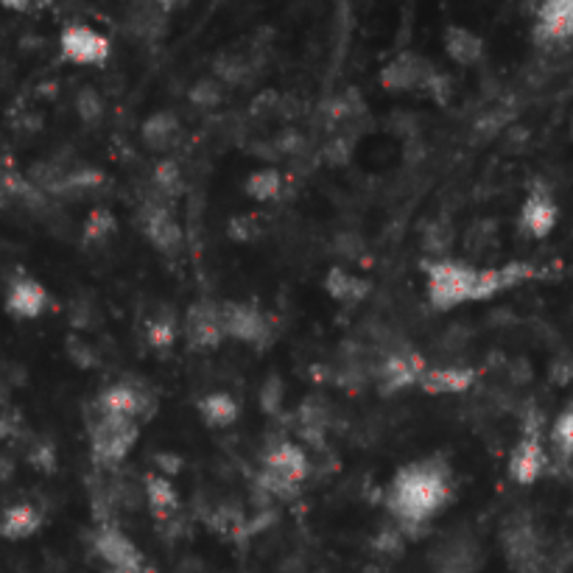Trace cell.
I'll return each instance as SVG.
<instances>
[{
	"mask_svg": "<svg viewBox=\"0 0 573 573\" xmlns=\"http://www.w3.org/2000/svg\"><path fill=\"white\" fill-rule=\"evenodd\" d=\"M258 224H255V219L252 216H238V219L230 221V238H235V241H252L255 235H258Z\"/></svg>",
	"mask_w": 573,
	"mask_h": 573,
	"instance_id": "cell-38",
	"label": "cell"
},
{
	"mask_svg": "<svg viewBox=\"0 0 573 573\" xmlns=\"http://www.w3.org/2000/svg\"><path fill=\"white\" fill-rule=\"evenodd\" d=\"M297 425L305 442H311L314 448L325 445V434H328V409L319 400H305L297 411Z\"/></svg>",
	"mask_w": 573,
	"mask_h": 573,
	"instance_id": "cell-26",
	"label": "cell"
},
{
	"mask_svg": "<svg viewBox=\"0 0 573 573\" xmlns=\"http://www.w3.org/2000/svg\"><path fill=\"white\" fill-rule=\"evenodd\" d=\"M221 325H224V336H227V339L241 344H252V347L266 344L269 342V336H272L269 316L263 314L258 305H252V302H221Z\"/></svg>",
	"mask_w": 573,
	"mask_h": 573,
	"instance_id": "cell-10",
	"label": "cell"
},
{
	"mask_svg": "<svg viewBox=\"0 0 573 573\" xmlns=\"http://www.w3.org/2000/svg\"><path fill=\"white\" fill-rule=\"evenodd\" d=\"M437 73V68L414 51H400L395 54L378 73V82L386 93H414L425 90L428 79Z\"/></svg>",
	"mask_w": 573,
	"mask_h": 573,
	"instance_id": "cell-11",
	"label": "cell"
},
{
	"mask_svg": "<svg viewBox=\"0 0 573 573\" xmlns=\"http://www.w3.org/2000/svg\"><path fill=\"white\" fill-rule=\"evenodd\" d=\"M151 185L160 199H179L185 193V174L179 168L177 160H160L154 165V174H151Z\"/></svg>",
	"mask_w": 573,
	"mask_h": 573,
	"instance_id": "cell-27",
	"label": "cell"
},
{
	"mask_svg": "<svg viewBox=\"0 0 573 573\" xmlns=\"http://www.w3.org/2000/svg\"><path fill=\"white\" fill-rule=\"evenodd\" d=\"M283 188H286V179H283V174H280L274 165H266V168L252 171L244 182V193L252 202H258V205H272V202H277V199L283 196Z\"/></svg>",
	"mask_w": 573,
	"mask_h": 573,
	"instance_id": "cell-25",
	"label": "cell"
},
{
	"mask_svg": "<svg viewBox=\"0 0 573 573\" xmlns=\"http://www.w3.org/2000/svg\"><path fill=\"white\" fill-rule=\"evenodd\" d=\"M534 274L529 263L473 266L456 258H428L423 263L425 297L434 311H453L467 302H484L526 283Z\"/></svg>",
	"mask_w": 573,
	"mask_h": 573,
	"instance_id": "cell-1",
	"label": "cell"
},
{
	"mask_svg": "<svg viewBox=\"0 0 573 573\" xmlns=\"http://www.w3.org/2000/svg\"><path fill=\"white\" fill-rule=\"evenodd\" d=\"M246 65L244 56H235V54H224L216 59V79L221 84H241L246 79Z\"/></svg>",
	"mask_w": 573,
	"mask_h": 573,
	"instance_id": "cell-35",
	"label": "cell"
},
{
	"mask_svg": "<svg viewBox=\"0 0 573 573\" xmlns=\"http://www.w3.org/2000/svg\"><path fill=\"white\" fill-rule=\"evenodd\" d=\"M478 381V372L473 367H459V364H448V367H428L420 378V389L425 395L434 397H451L464 395L473 389Z\"/></svg>",
	"mask_w": 573,
	"mask_h": 573,
	"instance_id": "cell-18",
	"label": "cell"
},
{
	"mask_svg": "<svg viewBox=\"0 0 573 573\" xmlns=\"http://www.w3.org/2000/svg\"><path fill=\"white\" fill-rule=\"evenodd\" d=\"M76 112H79L82 123H87V126H96V123L104 121L107 101H104V96L98 93L96 87H82V90L76 93Z\"/></svg>",
	"mask_w": 573,
	"mask_h": 573,
	"instance_id": "cell-34",
	"label": "cell"
},
{
	"mask_svg": "<svg viewBox=\"0 0 573 573\" xmlns=\"http://www.w3.org/2000/svg\"><path fill=\"white\" fill-rule=\"evenodd\" d=\"M258 403L260 411H263L266 417H277V414L283 411V403H286V383H283V378H280L277 372L263 378Z\"/></svg>",
	"mask_w": 573,
	"mask_h": 573,
	"instance_id": "cell-31",
	"label": "cell"
},
{
	"mask_svg": "<svg viewBox=\"0 0 573 573\" xmlns=\"http://www.w3.org/2000/svg\"><path fill=\"white\" fill-rule=\"evenodd\" d=\"M442 48H445V54H448L453 65H459V68H473L484 59V40L478 37L473 28L459 26V23L445 26Z\"/></svg>",
	"mask_w": 573,
	"mask_h": 573,
	"instance_id": "cell-20",
	"label": "cell"
},
{
	"mask_svg": "<svg viewBox=\"0 0 573 573\" xmlns=\"http://www.w3.org/2000/svg\"><path fill=\"white\" fill-rule=\"evenodd\" d=\"M68 355L73 358V364H76V367H82V369L98 367V353L93 350V344L87 342L84 336L70 333L68 336Z\"/></svg>",
	"mask_w": 573,
	"mask_h": 573,
	"instance_id": "cell-37",
	"label": "cell"
},
{
	"mask_svg": "<svg viewBox=\"0 0 573 573\" xmlns=\"http://www.w3.org/2000/svg\"><path fill=\"white\" fill-rule=\"evenodd\" d=\"M325 291L333 302H342V305H358L369 297L372 283L361 274L350 272L347 266H330L325 274Z\"/></svg>",
	"mask_w": 573,
	"mask_h": 573,
	"instance_id": "cell-21",
	"label": "cell"
},
{
	"mask_svg": "<svg viewBox=\"0 0 573 573\" xmlns=\"http://www.w3.org/2000/svg\"><path fill=\"white\" fill-rule=\"evenodd\" d=\"M179 129H182V123H179V118L171 110L151 112L149 118L143 121V126H140V140H143V146L149 151L163 154V151L171 149L179 140Z\"/></svg>",
	"mask_w": 573,
	"mask_h": 573,
	"instance_id": "cell-23",
	"label": "cell"
},
{
	"mask_svg": "<svg viewBox=\"0 0 573 573\" xmlns=\"http://www.w3.org/2000/svg\"><path fill=\"white\" fill-rule=\"evenodd\" d=\"M451 467L439 459H420L400 467L386 490V509L400 529H420L453 501Z\"/></svg>",
	"mask_w": 573,
	"mask_h": 573,
	"instance_id": "cell-2",
	"label": "cell"
},
{
	"mask_svg": "<svg viewBox=\"0 0 573 573\" xmlns=\"http://www.w3.org/2000/svg\"><path fill=\"white\" fill-rule=\"evenodd\" d=\"M302 146H305V140H302L300 132H294V129H288L283 135H277V140H274V149L280 151V154H288V157H294Z\"/></svg>",
	"mask_w": 573,
	"mask_h": 573,
	"instance_id": "cell-39",
	"label": "cell"
},
{
	"mask_svg": "<svg viewBox=\"0 0 573 573\" xmlns=\"http://www.w3.org/2000/svg\"><path fill=\"white\" fill-rule=\"evenodd\" d=\"M143 501L149 506L151 518L157 523H174L179 515V495L174 481L157 470H151L143 478Z\"/></svg>",
	"mask_w": 573,
	"mask_h": 573,
	"instance_id": "cell-19",
	"label": "cell"
},
{
	"mask_svg": "<svg viewBox=\"0 0 573 573\" xmlns=\"http://www.w3.org/2000/svg\"><path fill=\"white\" fill-rule=\"evenodd\" d=\"M93 551L110 573H151L143 551L115 523H98L93 534Z\"/></svg>",
	"mask_w": 573,
	"mask_h": 573,
	"instance_id": "cell-7",
	"label": "cell"
},
{
	"mask_svg": "<svg viewBox=\"0 0 573 573\" xmlns=\"http://www.w3.org/2000/svg\"><path fill=\"white\" fill-rule=\"evenodd\" d=\"M501 548H504L509 568H515L518 573H540L543 543H540L534 523L526 515L506 520L504 532H501Z\"/></svg>",
	"mask_w": 573,
	"mask_h": 573,
	"instance_id": "cell-8",
	"label": "cell"
},
{
	"mask_svg": "<svg viewBox=\"0 0 573 573\" xmlns=\"http://www.w3.org/2000/svg\"><path fill=\"white\" fill-rule=\"evenodd\" d=\"M188 98H191L193 107H199V110H216L224 101V84L216 76H205V79L191 84Z\"/></svg>",
	"mask_w": 573,
	"mask_h": 573,
	"instance_id": "cell-30",
	"label": "cell"
},
{
	"mask_svg": "<svg viewBox=\"0 0 573 573\" xmlns=\"http://www.w3.org/2000/svg\"><path fill=\"white\" fill-rule=\"evenodd\" d=\"M557 221H560V207L554 202L551 191L543 188V185L532 188L529 196L523 199V205H520L518 230L532 241H543L554 232Z\"/></svg>",
	"mask_w": 573,
	"mask_h": 573,
	"instance_id": "cell-14",
	"label": "cell"
},
{
	"mask_svg": "<svg viewBox=\"0 0 573 573\" xmlns=\"http://www.w3.org/2000/svg\"><path fill=\"white\" fill-rule=\"evenodd\" d=\"M87 431H90V456L101 470H115L118 464L126 462V456L140 439L137 420L110 417V414H96Z\"/></svg>",
	"mask_w": 573,
	"mask_h": 573,
	"instance_id": "cell-4",
	"label": "cell"
},
{
	"mask_svg": "<svg viewBox=\"0 0 573 573\" xmlns=\"http://www.w3.org/2000/svg\"><path fill=\"white\" fill-rule=\"evenodd\" d=\"M42 529V512L34 504H12L0 512V537L3 540H28Z\"/></svg>",
	"mask_w": 573,
	"mask_h": 573,
	"instance_id": "cell-22",
	"label": "cell"
},
{
	"mask_svg": "<svg viewBox=\"0 0 573 573\" xmlns=\"http://www.w3.org/2000/svg\"><path fill=\"white\" fill-rule=\"evenodd\" d=\"M104 182H107V177L101 171H96V168H79V171H68L65 177L59 179V185H56L54 191L82 196V193L98 191Z\"/></svg>",
	"mask_w": 573,
	"mask_h": 573,
	"instance_id": "cell-29",
	"label": "cell"
},
{
	"mask_svg": "<svg viewBox=\"0 0 573 573\" xmlns=\"http://www.w3.org/2000/svg\"><path fill=\"white\" fill-rule=\"evenodd\" d=\"M196 411H199V417H202V423L207 428H232V425L238 423V417H241V406H238V400L230 395V392H207L205 397H199V403H196Z\"/></svg>",
	"mask_w": 573,
	"mask_h": 573,
	"instance_id": "cell-24",
	"label": "cell"
},
{
	"mask_svg": "<svg viewBox=\"0 0 573 573\" xmlns=\"http://www.w3.org/2000/svg\"><path fill=\"white\" fill-rule=\"evenodd\" d=\"M551 445L557 448L560 456L573 459V400L557 414V420L551 425Z\"/></svg>",
	"mask_w": 573,
	"mask_h": 573,
	"instance_id": "cell-33",
	"label": "cell"
},
{
	"mask_svg": "<svg viewBox=\"0 0 573 573\" xmlns=\"http://www.w3.org/2000/svg\"><path fill=\"white\" fill-rule=\"evenodd\" d=\"M146 339L154 350H168L177 342V322L171 314H154L146 325Z\"/></svg>",
	"mask_w": 573,
	"mask_h": 573,
	"instance_id": "cell-32",
	"label": "cell"
},
{
	"mask_svg": "<svg viewBox=\"0 0 573 573\" xmlns=\"http://www.w3.org/2000/svg\"><path fill=\"white\" fill-rule=\"evenodd\" d=\"M96 414H110V417H126V420H137L149 411V397L143 395L132 383H112L107 386L93 403Z\"/></svg>",
	"mask_w": 573,
	"mask_h": 573,
	"instance_id": "cell-16",
	"label": "cell"
},
{
	"mask_svg": "<svg viewBox=\"0 0 573 573\" xmlns=\"http://www.w3.org/2000/svg\"><path fill=\"white\" fill-rule=\"evenodd\" d=\"M442 573H470V571H442Z\"/></svg>",
	"mask_w": 573,
	"mask_h": 573,
	"instance_id": "cell-42",
	"label": "cell"
},
{
	"mask_svg": "<svg viewBox=\"0 0 573 573\" xmlns=\"http://www.w3.org/2000/svg\"><path fill=\"white\" fill-rule=\"evenodd\" d=\"M182 336L185 342L191 344L193 350H216L224 336V325H221V302L199 300L193 302L191 308L185 311V322H182Z\"/></svg>",
	"mask_w": 573,
	"mask_h": 573,
	"instance_id": "cell-13",
	"label": "cell"
},
{
	"mask_svg": "<svg viewBox=\"0 0 573 573\" xmlns=\"http://www.w3.org/2000/svg\"><path fill=\"white\" fill-rule=\"evenodd\" d=\"M154 464H157V473H163V476H177L179 473V467H182V459H179L177 453H168V451H163V453H157L154 456Z\"/></svg>",
	"mask_w": 573,
	"mask_h": 573,
	"instance_id": "cell-40",
	"label": "cell"
},
{
	"mask_svg": "<svg viewBox=\"0 0 573 573\" xmlns=\"http://www.w3.org/2000/svg\"><path fill=\"white\" fill-rule=\"evenodd\" d=\"M51 294L34 277H14L6 291V311L17 319H37L48 311Z\"/></svg>",
	"mask_w": 573,
	"mask_h": 573,
	"instance_id": "cell-17",
	"label": "cell"
},
{
	"mask_svg": "<svg viewBox=\"0 0 573 573\" xmlns=\"http://www.w3.org/2000/svg\"><path fill=\"white\" fill-rule=\"evenodd\" d=\"M428 369L425 358L417 350L409 347H400L392 353L381 355L378 367H375V381L381 386L383 395H392L400 389H409V386H420V378Z\"/></svg>",
	"mask_w": 573,
	"mask_h": 573,
	"instance_id": "cell-12",
	"label": "cell"
},
{
	"mask_svg": "<svg viewBox=\"0 0 573 573\" xmlns=\"http://www.w3.org/2000/svg\"><path fill=\"white\" fill-rule=\"evenodd\" d=\"M59 54L70 65L101 68L112 54L110 40L87 23H68L59 34Z\"/></svg>",
	"mask_w": 573,
	"mask_h": 573,
	"instance_id": "cell-9",
	"label": "cell"
},
{
	"mask_svg": "<svg viewBox=\"0 0 573 573\" xmlns=\"http://www.w3.org/2000/svg\"><path fill=\"white\" fill-rule=\"evenodd\" d=\"M137 227L143 232V238L149 241L160 255H168L174 258L182 252L185 246V232H182V224L174 219L171 207L165 199L154 196V199H146L140 205V213H137Z\"/></svg>",
	"mask_w": 573,
	"mask_h": 573,
	"instance_id": "cell-5",
	"label": "cell"
},
{
	"mask_svg": "<svg viewBox=\"0 0 573 573\" xmlns=\"http://www.w3.org/2000/svg\"><path fill=\"white\" fill-rule=\"evenodd\" d=\"M31 462L37 464L40 470H45V473H51L54 470V464H56V453H54V448L45 442V445H37L34 451H31Z\"/></svg>",
	"mask_w": 573,
	"mask_h": 573,
	"instance_id": "cell-41",
	"label": "cell"
},
{
	"mask_svg": "<svg viewBox=\"0 0 573 573\" xmlns=\"http://www.w3.org/2000/svg\"><path fill=\"white\" fill-rule=\"evenodd\" d=\"M534 40L543 45L573 40V0H548L537 9Z\"/></svg>",
	"mask_w": 573,
	"mask_h": 573,
	"instance_id": "cell-15",
	"label": "cell"
},
{
	"mask_svg": "<svg viewBox=\"0 0 573 573\" xmlns=\"http://www.w3.org/2000/svg\"><path fill=\"white\" fill-rule=\"evenodd\" d=\"M115 230V216H112L110 210H104V207H98L90 213V219L84 224V241H104V238H110V232Z\"/></svg>",
	"mask_w": 573,
	"mask_h": 573,
	"instance_id": "cell-36",
	"label": "cell"
},
{
	"mask_svg": "<svg viewBox=\"0 0 573 573\" xmlns=\"http://www.w3.org/2000/svg\"><path fill=\"white\" fill-rule=\"evenodd\" d=\"M548 467V451L543 431H540V417L534 414L526 420L523 434L515 442V448L509 453V478L520 487H532L534 481H540Z\"/></svg>",
	"mask_w": 573,
	"mask_h": 573,
	"instance_id": "cell-6",
	"label": "cell"
},
{
	"mask_svg": "<svg viewBox=\"0 0 573 573\" xmlns=\"http://www.w3.org/2000/svg\"><path fill=\"white\" fill-rule=\"evenodd\" d=\"M165 28V17L157 6H135L126 17V31L140 40H154Z\"/></svg>",
	"mask_w": 573,
	"mask_h": 573,
	"instance_id": "cell-28",
	"label": "cell"
},
{
	"mask_svg": "<svg viewBox=\"0 0 573 573\" xmlns=\"http://www.w3.org/2000/svg\"><path fill=\"white\" fill-rule=\"evenodd\" d=\"M571 135H573V121H571Z\"/></svg>",
	"mask_w": 573,
	"mask_h": 573,
	"instance_id": "cell-43",
	"label": "cell"
},
{
	"mask_svg": "<svg viewBox=\"0 0 573 573\" xmlns=\"http://www.w3.org/2000/svg\"><path fill=\"white\" fill-rule=\"evenodd\" d=\"M311 478V459L308 451L297 445V442H277L269 451L263 453V464H260V492L288 501L302 490V484Z\"/></svg>",
	"mask_w": 573,
	"mask_h": 573,
	"instance_id": "cell-3",
	"label": "cell"
}]
</instances>
